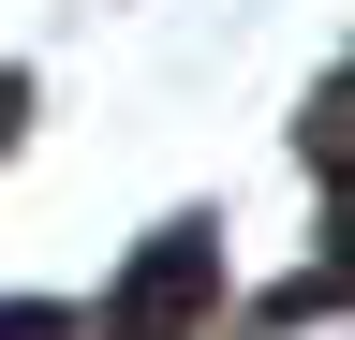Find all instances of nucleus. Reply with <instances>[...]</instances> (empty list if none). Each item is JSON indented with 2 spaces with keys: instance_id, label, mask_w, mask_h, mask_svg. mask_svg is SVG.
<instances>
[{
  "instance_id": "nucleus-1",
  "label": "nucleus",
  "mask_w": 355,
  "mask_h": 340,
  "mask_svg": "<svg viewBox=\"0 0 355 340\" xmlns=\"http://www.w3.org/2000/svg\"><path fill=\"white\" fill-rule=\"evenodd\" d=\"M207 311H222V237H207V222H163V237L119 267V296H104V340H193Z\"/></svg>"
},
{
  "instance_id": "nucleus-3",
  "label": "nucleus",
  "mask_w": 355,
  "mask_h": 340,
  "mask_svg": "<svg viewBox=\"0 0 355 340\" xmlns=\"http://www.w3.org/2000/svg\"><path fill=\"white\" fill-rule=\"evenodd\" d=\"M0 340H74V325L60 311H0Z\"/></svg>"
},
{
  "instance_id": "nucleus-5",
  "label": "nucleus",
  "mask_w": 355,
  "mask_h": 340,
  "mask_svg": "<svg viewBox=\"0 0 355 340\" xmlns=\"http://www.w3.org/2000/svg\"><path fill=\"white\" fill-rule=\"evenodd\" d=\"M340 251H355V178H340Z\"/></svg>"
},
{
  "instance_id": "nucleus-2",
  "label": "nucleus",
  "mask_w": 355,
  "mask_h": 340,
  "mask_svg": "<svg viewBox=\"0 0 355 340\" xmlns=\"http://www.w3.org/2000/svg\"><path fill=\"white\" fill-rule=\"evenodd\" d=\"M311 163H355V74H326V104H311Z\"/></svg>"
},
{
  "instance_id": "nucleus-4",
  "label": "nucleus",
  "mask_w": 355,
  "mask_h": 340,
  "mask_svg": "<svg viewBox=\"0 0 355 340\" xmlns=\"http://www.w3.org/2000/svg\"><path fill=\"white\" fill-rule=\"evenodd\" d=\"M15 118H30V74H0V134H15Z\"/></svg>"
}]
</instances>
